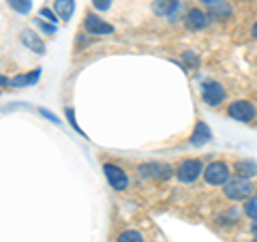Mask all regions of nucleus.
Segmentation results:
<instances>
[{
	"label": "nucleus",
	"mask_w": 257,
	"mask_h": 242,
	"mask_svg": "<svg viewBox=\"0 0 257 242\" xmlns=\"http://www.w3.org/2000/svg\"><path fill=\"white\" fill-rule=\"evenodd\" d=\"M253 191H255V187L251 182H248V178H231V180H227L225 182V189H223V193H225V197H229V199H234V201H240V199H248L253 195Z\"/></svg>",
	"instance_id": "f257e3e1"
},
{
	"label": "nucleus",
	"mask_w": 257,
	"mask_h": 242,
	"mask_svg": "<svg viewBox=\"0 0 257 242\" xmlns=\"http://www.w3.org/2000/svg\"><path fill=\"white\" fill-rule=\"evenodd\" d=\"M202 174H204V167H202V163H199L197 159H187V161H182L180 167L176 169V176H178L180 182H195Z\"/></svg>",
	"instance_id": "f03ea898"
},
{
	"label": "nucleus",
	"mask_w": 257,
	"mask_h": 242,
	"mask_svg": "<svg viewBox=\"0 0 257 242\" xmlns=\"http://www.w3.org/2000/svg\"><path fill=\"white\" fill-rule=\"evenodd\" d=\"M227 114H229V118L238 120V123H251L255 118V105L248 101H234L227 107Z\"/></svg>",
	"instance_id": "7ed1b4c3"
},
{
	"label": "nucleus",
	"mask_w": 257,
	"mask_h": 242,
	"mask_svg": "<svg viewBox=\"0 0 257 242\" xmlns=\"http://www.w3.org/2000/svg\"><path fill=\"white\" fill-rule=\"evenodd\" d=\"M204 178L208 184H225L229 178V167L221 161H214L204 169Z\"/></svg>",
	"instance_id": "20e7f679"
},
{
	"label": "nucleus",
	"mask_w": 257,
	"mask_h": 242,
	"mask_svg": "<svg viewBox=\"0 0 257 242\" xmlns=\"http://www.w3.org/2000/svg\"><path fill=\"white\" fill-rule=\"evenodd\" d=\"M103 172H105V178H107V182L111 184V189L124 191V189L128 187V176H126L118 165L105 163V165H103Z\"/></svg>",
	"instance_id": "39448f33"
},
{
	"label": "nucleus",
	"mask_w": 257,
	"mask_h": 242,
	"mask_svg": "<svg viewBox=\"0 0 257 242\" xmlns=\"http://www.w3.org/2000/svg\"><path fill=\"white\" fill-rule=\"evenodd\" d=\"M140 172H142L144 178L167 180V178H172L174 169L167 165V163H146V165H140Z\"/></svg>",
	"instance_id": "423d86ee"
},
{
	"label": "nucleus",
	"mask_w": 257,
	"mask_h": 242,
	"mask_svg": "<svg viewBox=\"0 0 257 242\" xmlns=\"http://www.w3.org/2000/svg\"><path fill=\"white\" fill-rule=\"evenodd\" d=\"M202 99L208 105H219L225 101V88L216 82H204L202 84Z\"/></svg>",
	"instance_id": "0eeeda50"
},
{
	"label": "nucleus",
	"mask_w": 257,
	"mask_h": 242,
	"mask_svg": "<svg viewBox=\"0 0 257 242\" xmlns=\"http://www.w3.org/2000/svg\"><path fill=\"white\" fill-rule=\"evenodd\" d=\"M84 28L90 32V35H111V32H114V26H111V24H107L101 18H96V15H92V13L86 15Z\"/></svg>",
	"instance_id": "6e6552de"
},
{
	"label": "nucleus",
	"mask_w": 257,
	"mask_h": 242,
	"mask_svg": "<svg viewBox=\"0 0 257 242\" xmlns=\"http://www.w3.org/2000/svg\"><path fill=\"white\" fill-rule=\"evenodd\" d=\"M22 43L28 47L30 52H35V54H45V43L41 41V37L37 35V32H32V30H22Z\"/></svg>",
	"instance_id": "1a4fd4ad"
},
{
	"label": "nucleus",
	"mask_w": 257,
	"mask_h": 242,
	"mask_svg": "<svg viewBox=\"0 0 257 242\" xmlns=\"http://www.w3.org/2000/svg\"><path fill=\"white\" fill-rule=\"evenodd\" d=\"M212 140V133H210V129H208L206 123H197L195 129H193V135H191V144L193 146H204V144H208Z\"/></svg>",
	"instance_id": "9d476101"
},
{
	"label": "nucleus",
	"mask_w": 257,
	"mask_h": 242,
	"mask_svg": "<svg viewBox=\"0 0 257 242\" xmlns=\"http://www.w3.org/2000/svg\"><path fill=\"white\" fill-rule=\"evenodd\" d=\"M184 24L191 28V30H202L206 24H208V15L199 9H191L187 13V18H184Z\"/></svg>",
	"instance_id": "9b49d317"
},
{
	"label": "nucleus",
	"mask_w": 257,
	"mask_h": 242,
	"mask_svg": "<svg viewBox=\"0 0 257 242\" xmlns=\"http://www.w3.org/2000/svg\"><path fill=\"white\" fill-rule=\"evenodd\" d=\"M39 77H41V69H35L30 71V73H22V75H15L11 79V86L13 88H26V86H35L39 82Z\"/></svg>",
	"instance_id": "f8f14e48"
},
{
	"label": "nucleus",
	"mask_w": 257,
	"mask_h": 242,
	"mask_svg": "<svg viewBox=\"0 0 257 242\" xmlns=\"http://www.w3.org/2000/svg\"><path fill=\"white\" fill-rule=\"evenodd\" d=\"M178 7H180V0H155L152 11H155L157 15L167 18V15H174L176 11H178Z\"/></svg>",
	"instance_id": "ddd939ff"
},
{
	"label": "nucleus",
	"mask_w": 257,
	"mask_h": 242,
	"mask_svg": "<svg viewBox=\"0 0 257 242\" xmlns=\"http://www.w3.org/2000/svg\"><path fill=\"white\" fill-rule=\"evenodd\" d=\"M54 11H56V15H58L60 20L69 22L71 15H73V11H75V0H56Z\"/></svg>",
	"instance_id": "4468645a"
},
{
	"label": "nucleus",
	"mask_w": 257,
	"mask_h": 242,
	"mask_svg": "<svg viewBox=\"0 0 257 242\" xmlns=\"http://www.w3.org/2000/svg\"><path fill=\"white\" fill-rule=\"evenodd\" d=\"M210 9H208V15L210 18H216V20H227L229 15H231V7L225 3V0H219V3H214V5H208Z\"/></svg>",
	"instance_id": "2eb2a0df"
},
{
	"label": "nucleus",
	"mask_w": 257,
	"mask_h": 242,
	"mask_svg": "<svg viewBox=\"0 0 257 242\" xmlns=\"http://www.w3.org/2000/svg\"><path fill=\"white\" fill-rule=\"evenodd\" d=\"M236 172H238V176H242V178H253V176L257 174V165L253 163V161H238Z\"/></svg>",
	"instance_id": "dca6fc26"
},
{
	"label": "nucleus",
	"mask_w": 257,
	"mask_h": 242,
	"mask_svg": "<svg viewBox=\"0 0 257 242\" xmlns=\"http://www.w3.org/2000/svg\"><path fill=\"white\" fill-rule=\"evenodd\" d=\"M9 3V7L13 11H18L20 15H28L32 11V3L30 0H7Z\"/></svg>",
	"instance_id": "f3484780"
},
{
	"label": "nucleus",
	"mask_w": 257,
	"mask_h": 242,
	"mask_svg": "<svg viewBox=\"0 0 257 242\" xmlns=\"http://www.w3.org/2000/svg\"><path fill=\"white\" fill-rule=\"evenodd\" d=\"M116 242H144V238H142V233H140V231L128 229V231H122V233H120Z\"/></svg>",
	"instance_id": "a211bd4d"
},
{
	"label": "nucleus",
	"mask_w": 257,
	"mask_h": 242,
	"mask_svg": "<svg viewBox=\"0 0 257 242\" xmlns=\"http://www.w3.org/2000/svg\"><path fill=\"white\" fill-rule=\"evenodd\" d=\"M244 212L251 216V219H257V195H251L246 199V204H244Z\"/></svg>",
	"instance_id": "6ab92c4d"
},
{
	"label": "nucleus",
	"mask_w": 257,
	"mask_h": 242,
	"mask_svg": "<svg viewBox=\"0 0 257 242\" xmlns=\"http://www.w3.org/2000/svg\"><path fill=\"white\" fill-rule=\"evenodd\" d=\"M64 114H67V118H69L71 127H73L75 131H77L79 135H82V137H86V133H84V131H82V129H79V127H77V120H75V114H73V109H71V107H69V109H64Z\"/></svg>",
	"instance_id": "aec40b11"
},
{
	"label": "nucleus",
	"mask_w": 257,
	"mask_h": 242,
	"mask_svg": "<svg viewBox=\"0 0 257 242\" xmlns=\"http://www.w3.org/2000/svg\"><path fill=\"white\" fill-rule=\"evenodd\" d=\"M111 3H114V0H92V7L96 11H107L111 7Z\"/></svg>",
	"instance_id": "412c9836"
},
{
	"label": "nucleus",
	"mask_w": 257,
	"mask_h": 242,
	"mask_svg": "<svg viewBox=\"0 0 257 242\" xmlns=\"http://www.w3.org/2000/svg\"><path fill=\"white\" fill-rule=\"evenodd\" d=\"M41 18H43V20H47V22H52V24H56V22L60 20L58 15H56L52 9H41Z\"/></svg>",
	"instance_id": "4be33fe9"
},
{
	"label": "nucleus",
	"mask_w": 257,
	"mask_h": 242,
	"mask_svg": "<svg viewBox=\"0 0 257 242\" xmlns=\"http://www.w3.org/2000/svg\"><path fill=\"white\" fill-rule=\"evenodd\" d=\"M37 26L41 28V30H45L47 35H54L56 32V28H54V24H47V20H37Z\"/></svg>",
	"instance_id": "5701e85b"
},
{
	"label": "nucleus",
	"mask_w": 257,
	"mask_h": 242,
	"mask_svg": "<svg viewBox=\"0 0 257 242\" xmlns=\"http://www.w3.org/2000/svg\"><path fill=\"white\" fill-rule=\"evenodd\" d=\"M184 60L189 62V69H195V67H197V62H199V60H197V58H195V56H193L191 52L184 54Z\"/></svg>",
	"instance_id": "b1692460"
},
{
	"label": "nucleus",
	"mask_w": 257,
	"mask_h": 242,
	"mask_svg": "<svg viewBox=\"0 0 257 242\" xmlns=\"http://www.w3.org/2000/svg\"><path fill=\"white\" fill-rule=\"evenodd\" d=\"M39 111H41V116H45L47 120H52V123H54V125H60V120H58V118H56V116L52 114V111H50V109H43V107H41V109H39Z\"/></svg>",
	"instance_id": "393cba45"
},
{
	"label": "nucleus",
	"mask_w": 257,
	"mask_h": 242,
	"mask_svg": "<svg viewBox=\"0 0 257 242\" xmlns=\"http://www.w3.org/2000/svg\"><path fill=\"white\" fill-rule=\"evenodd\" d=\"M0 84H3V86H11V82H9V79H7V77H3V75H0Z\"/></svg>",
	"instance_id": "a878e982"
},
{
	"label": "nucleus",
	"mask_w": 257,
	"mask_h": 242,
	"mask_svg": "<svg viewBox=\"0 0 257 242\" xmlns=\"http://www.w3.org/2000/svg\"><path fill=\"white\" fill-rule=\"evenodd\" d=\"M199 3H204V5H214V3H219V0H199Z\"/></svg>",
	"instance_id": "bb28decb"
},
{
	"label": "nucleus",
	"mask_w": 257,
	"mask_h": 242,
	"mask_svg": "<svg viewBox=\"0 0 257 242\" xmlns=\"http://www.w3.org/2000/svg\"><path fill=\"white\" fill-rule=\"evenodd\" d=\"M251 231H253V233H255V236H257V221H255V223L251 225Z\"/></svg>",
	"instance_id": "cd10ccee"
},
{
	"label": "nucleus",
	"mask_w": 257,
	"mask_h": 242,
	"mask_svg": "<svg viewBox=\"0 0 257 242\" xmlns=\"http://www.w3.org/2000/svg\"><path fill=\"white\" fill-rule=\"evenodd\" d=\"M251 35H253V39H257V24L253 26V30H251Z\"/></svg>",
	"instance_id": "c85d7f7f"
},
{
	"label": "nucleus",
	"mask_w": 257,
	"mask_h": 242,
	"mask_svg": "<svg viewBox=\"0 0 257 242\" xmlns=\"http://www.w3.org/2000/svg\"><path fill=\"white\" fill-rule=\"evenodd\" d=\"M251 242H257V236H255V238H253V240H251Z\"/></svg>",
	"instance_id": "c756f323"
}]
</instances>
